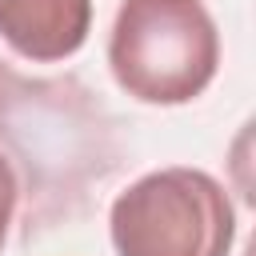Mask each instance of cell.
<instances>
[{"mask_svg":"<svg viewBox=\"0 0 256 256\" xmlns=\"http://www.w3.org/2000/svg\"><path fill=\"white\" fill-rule=\"evenodd\" d=\"M108 236L116 256H228L236 208L204 168H156L112 200Z\"/></svg>","mask_w":256,"mask_h":256,"instance_id":"cell-2","label":"cell"},{"mask_svg":"<svg viewBox=\"0 0 256 256\" xmlns=\"http://www.w3.org/2000/svg\"><path fill=\"white\" fill-rule=\"evenodd\" d=\"M16 200H20L16 168H12V160L0 152V248H4V240H8V228H12V216H16Z\"/></svg>","mask_w":256,"mask_h":256,"instance_id":"cell-4","label":"cell"},{"mask_svg":"<svg viewBox=\"0 0 256 256\" xmlns=\"http://www.w3.org/2000/svg\"><path fill=\"white\" fill-rule=\"evenodd\" d=\"M108 68L140 104L196 100L220 68V32L200 0H120L108 32Z\"/></svg>","mask_w":256,"mask_h":256,"instance_id":"cell-1","label":"cell"},{"mask_svg":"<svg viewBox=\"0 0 256 256\" xmlns=\"http://www.w3.org/2000/svg\"><path fill=\"white\" fill-rule=\"evenodd\" d=\"M92 0H0V40L32 64H56L84 48Z\"/></svg>","mask_w":256,"mask_h":256,"instance_id":"cell-3","label":"cell"}]
</instances>
